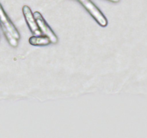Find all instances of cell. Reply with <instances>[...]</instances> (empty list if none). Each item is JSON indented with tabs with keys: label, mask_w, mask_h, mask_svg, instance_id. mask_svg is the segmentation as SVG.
Instances as JSON below:
<instances>
[{
	"label": "cell",
	"mask_w": 147,
	"mask_h": 138,
	"mask_svg": "<svg viewBox=\"0 0 147 138\" xmlns=\"http://www.w3.org/2000/svg\"><path fill=\"white\" fill-rule=\"evenodd\" d=\"M78 1L84 7V8L88 12L89 14L100 26L106 27L107 25L108 21L105 16L90 0H78Z\"/></svg>",
	"instance_id": "obj_1"
},
{
	"label": "cell",
	"mask_w": 147,
	"mask_h": 138,
	"mask_svg": "<svg viewBox=\"0 0 147 138\" xmlns=\"http://www.w3.org/2000/svg\"><path fill=\"white\" fill-rule=\"evenodd\" d=\"M1 29H2L3 32H4L5 37H7L9 43V44L11 45L12 47H17V45H18V41H17V39L14 38V37L11 35V33H10L9 32L7 31L5 28H4V27H1Z\"/></svg>",
	"instance_id": "obj_6"
},
{
	"label": "cell",
	"mask_w": 147,
	"mask_h": 138,
	"mask_svg": "<svg viewBox=\"0 0 147 138\" xmlns=\"http://www.w3.org/2000/svg\"><path fill=\"white\" fill-rule=\"evenodd\" d=\"M109 1H112V2H119V0H109Z\"/></svg>",
	"instance_id": "obj_7"
},
{
	"label": "cell",
	"mask_w": 147,
	"mask_h": 138,
	"mask_svg": "<svg viewBox=\"0 0 147 138\" xmlns=\"http://www.w3.org/2000/svg\"><path fill=\"white\" fill-rule=\"evenodd\" d=\"M0 25L1 27H4L7 31L9 32L14 38L17 39V40H20V35L18 31L7 15L1 4H0Z\"/></svg>",
	"instance_id": "obj_3"
},
{
	"label": "cell",
	"mask_w": 147,
	"mask_h": 138,
	"mask_svg": "<svg viewBox=\"0 0 147 138\" xmlns=\"http://www.w3.org/2000/svg\"><path fill=\"white\" fill-rule=\"evenodd\" d=\"M29 43L30 45L34 46H40V45H47L50 43V39L46 36H32L29 39Z\"/></svg>",
	"instance_id": "obj_5"
},
{
	"label": "cell",
	"mask_w": 147,
	"mask_h": 138,
	"mask_svg": "<svg viewBox=\"0 0 147 138\" xmlns=\"http://www.w3.org/2000/svg\"><path fill=\"white\" fill-rule=\"evenodd\" d=\"M33 16H34V19H35L36 23H37L40 32H42V34L48 37L50 40V43H54V44L57 43V36L55 35V34L53 31V30L50 28V26L47 24V22L44 20L42 14L39 12H34L33 13Z\"/></svg>",
	"instance_id": "obj_2"
},
{
	"label": "cell",
	"mask_w": 147,
	"mask_h": 138,
	"mask_svg": "<svg viewBox=\"0 0 147 138\" xmlns=\"http://www.w3.org/2000/svg\"><path fill=\"white\" fill-rule=\"evenodd\" d=\"M22 12L24 14V19L26 20V22H27L30 30H31L32 33L35 36L42 35V32H40V29H39L37 23H36L35 19H34L33 13L32 12L30 7L27 5L23 6Z\"/></svg>",
	"instance_id": "obj_4"
}]
</instances>
